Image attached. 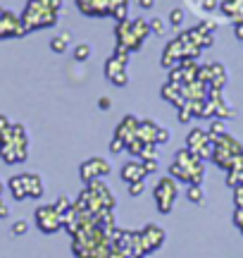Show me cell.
Listing matches in <instances>:
<instances>
[{"label": "cell", "mask_w": 243, "mask_h": 258, "mask_svg": "<svg viewBox=\"0 0 243 258\" xmlns=\"http://www.w3.org/2000/svg\"><path fill=\"white\" fill-rule=\"evenodd\" d=\"M169 177H174L179 182H186V184H203V177H205L203 158L191 153L188 148H181L172 167H169Z\"/></svg>", "instance_id": "cell-1"}, {"label": "cell", "mask_w": 243, "mask_h": 258, "mask_svg": "<svg viewBox=\"0 0 243 258\" xmlns=\"http://www.w3.org/2000/svg\"><path fill=\"white\" fill-rule=\"evenodd\" d=\"M179 196V184L174 177H160L158 186H155V203H158L160 213H172L174 201Z\"/></svg>", "instance_id": "cell-2"}, {"label": "cell", "mask_w": 243, "mask_h": 258, "mask_svg": "<svg viewBox=\"0 0 243 258\" xmlns=\"http://www.w3.org/2000/svg\"><path fill=\"white\" fill-rule=\"evenodd\" d=\"M139 239H141V249L143 253H153V251L162 249V244L167 239V232L162 230L160 225L155 222H148L146 227H141L139 230Z\"/></svg>", "instance_id": "cell-3"}, {"label": "cell", "mask_w": 243, "mask_h": 258, "mask_svg": "<svg viewBox=\"0 0 243 258\" xmlns=\"http://www.w3.org/2000/svg\"><path fill=\"white\" fill-rule=\"evenodd\" d=\"M36 225L41 232L53 234L62 227V213L57 211V206H41L36 208Z\"/></svg>", "instance_id": "cell-4"}, {"label": "cell", "mask_w": 243, "mask_h": 258, "mask_svg": "<svg viewBox=\"0 0 243 258\" xmlns=\"http://www.w3.org/2000/svg\"><path fill=\"white\" fill-rule=\"evenodd\" d=\"M81 179H84L86 184H91V182H98V179H103L112 172V167L110 163L105 160V158H91V160H86L84 165H81Z\"/></svg>", "instance_id": "cell-5"}, {"label": "cell", "mask_w": 243, "mask_h": 258, "mask_svg": "<svg viewBox=\"0 0 243 258\" xmlns=\"http://www.w3.org/2000/svg\"><path fill=\"white\" fill-rule=\"evenodd\" d=\"M122 179H124L127 184H134V182H143V179H146V170H143V163H141V160H129V163H124V167H122Z\"/></svg>", "instance_id": "cell-6"}, {"label": "cell", "mask_w": 243, "mask_h": 258, "mask_svg": "<svg viewBox=\"0 0 243 258\" xmlns=\"http://www.w3.org/2000/svg\"><path fill=\"white\" fill-rule=\"evenodd\" d=\"M158 124L150 120H141L139 122V132H136V137L141 141H146V144H155V139H158Z\"/></svg>", "instance_id": "cell-7"}, {"label": "cell", "mask_w": 243, "mask_h": 258, "mask_svg": "<svg viewBox=\"0 0 243 258\" xmlns=\"http://www.w3.org/2000/svg\"><path fill=\"white\" fill-rule=\"evenodd\" d=\"M24 184H27L29 199H41L43 196V179L38 175H24Z\"/></svg>", "instance_id": "cell-8"}, {"label": "cell", "mask_w": 243, "mask_h": 258, "mask_svg": "<svg viewBox=\"0 0 243 258\" xmlns=\"http://www.w3.org/2000/svg\"><path fill=\"white\" fill-rule=\"evenodd\" d=\"M10 191H12V196H15L17 201H24V199H29L27 184H24V175L12 177V179H10Z\"/></svg>", "instance_id": "cell-9"}, {"label": "cell", "mask_w": 243, "mask_h": 258, "mask_svg": "<svg viewBox=\"0 0 243 258\" xmlns=\"http://www.w3.org/2000/svg\"><path fill=\"white\" fill-rule=\"evenodd\" d=\"M186 196H188V201H191V203H203V201H205V191H203V186H200V184H191V186H188Z\"/></svg>", "instance_id": "cell-10"}, {"label": "cell", "mask_w": 243, "mask_h": 258, "mask_svg": "<svg viewBox=\"0 0 243 258\" xmlns=\"http://www.w3.org/2000/svg\"><path fill=\"white\" fill-rule=\"evenodd\" d=\"M88 57H91V46H88V43H79V46L74 48V60L84 62Z\"/></svg>", "instance_id": "cell-11"}, {"label": "cell", "mask_w": 243, "mask_h": 258, "mask_svg": "<svg viewBox=\"0 0 243 258\" xmlns=\"http://www.w3.org/2000/svg\"><path fill=\"white\" fill-rule=\"evenodd\" d=\"M224 134H226V124L219 120V117H217V120L212 122V127H210V137H212V139H219V137H224Z\"/></svg>", "instance_id": "cell-12"}, {"label": "cell", "mask_w": 243, "mask_h": 258, "mask_svg": "<svg viewBox=\"0 0 243 258\" xmlns=\"http://www.w3.org/2000/svg\"><path fill=\"white\" fill-rule=\"evenodd\" d=\"M67 41H69V36H55L53 41H50V48H53L55 53H65Z\"/></svg>", "instance_id": "cell-13"}, {"label": "cell", "mask_w": 243, "mask_h": 258, "mask_svg": "<svg viewBox=\"0 0 243 258\" xmlns=\"http://www.w3.org/2000/svg\"><path fill=\"white\" fill-rule=\"evenodd\" d=\"M143 170H146V175L155 172L158 170V158H143Z\"/></svg>", "instance_id": "cell-14"}, {"label": "cell", "mask_w": 243, "mask_h": 258, "mask_svg": "<svg viewBox=\"0 0 243 258\" xmlns=\"http://www.w3.org/2000/svg\"><path fill=\"white\" fill-rule=\"evenodd\" d=\"M169 22H172L174 27H181V22H184V10H172V15H169Z\"/></svg>", "instance_id": "cell-15"}, {"label": "cell", "mask_w": 243, "mask_h": 258, "mask_svg": "<svg viewBox=\"0 0 243 258\" xmlns=\"http://www.w3.org/2000/svg\"><path fill=\"white\" fill-rule=\"evenodd\" d=\"M143 191H146V184H143V182H134V184H129V194H131V196H141Z\"/></svg>", "instance_id": "cell-16"}, {"label": "cell", "mask_w": 243, "mask_h": 258, "mask_svg": "<svg viewBox=\"0 0 243 258\" xmlns=\"http://www.w3.org/2000/svg\"><path fill=\"white\" fill-rule=\"evenodd\" d=\"M234 225H236V230L243 234V208H236V213H234Z\"/></svg>", "instance_id": "cell-17"}, {"label": "cell", "mask_w": 243, "mask_h": 258, "mask_svg": "<svg viewBox=\"0 0 243 258\" xmlns=\"http://www.w3.org/2000/svg\"><path fill=\"white\" fill-rule=\"evenodd\" d=\"M124 148H127V144H124L122 139L114 137V139H112V144H110V151H112V153H122Z\"/></svg>", "instance_id": "cell-18"}, {"label": "cell", "mask_w": 243, "mask_h": 258, "mask_svg": "<svg viewBox=\"0 0 243 258\" xmlns=\"http://www.w3.org/2000/svg\"><path fill=\"white\" fill-rule=\"evenodd\" d=\"M55 206H57V211H60V213H67L69 208H72V203H69V199H65V196H62V199H60V201H57Z\"/></svg>", "instance_id": "cell-19"}, {"label": "cell", "mask_w": 243, "mask_h": 258, "mask_svg": "<svg viewBox=\"0 0 243 258\" xmlns=\"http://www.w3.org/2000/svg\"><path fill=\"white\" fill-rule=\"evenodd\" d=\"M234 203H236V208H243V186L234 189Z\"/></svg>", "instance_id": "cell-20"}, {"label": "cell", "mask_w": 243, "mask_h": 258, "mask_svg": "<svg viewBox=\"0 0 243 258\" xmlns=\"http://www.w3.org/2000/svg\"><path fill=\"white\" fill-rule=\"evenodd\" d=\"M148 27H150V31H153V34H162V29H165V24H162L160 19H153V22L148 24Z\"/></svg>", "instance_id": "cell-21"}, {"label": "cell", "mask_w": 243, "mask_h": 258, "mask_svg": "<svg viewBox=\"0 0 243 258\" xmlns=\"http://www.w3.org/2000/svg\"><path fill=\"white\" fill-rule=\"evenodd\" d=\"M165 141H169V132L167 129H158V139H155V144H165Z\"/></svg>", "instance_id": "cell-22"}, {"label": "cell", "mask_w": 243, "mask_h": 258, "mask_svg": "<svg viewBox=\"0 0 243 258\" xmlns=\"http://www.w3.org/2000/svg\"><path fill=\"white\" fill-rule=\"evenodd\" d=\"M27 222L24 220H19V222H15V227H12V232H15V234H24V232H27Z\"/></svg>", "instance_id": "cell-23"}, {"label": "cell", "mask_w": 243, "mask_h": 258, "mask_svg": "<svg viewBox=\"0 0 243 258\" xmlns=\"http://www.w3.org/2000/svg\"><path fill=\"white\" fill-rule=\"evenodd\" d=\"M191 115H193V112H188V108H181V112H179V120L188 122V120H191Z\"/></svg>", "instance_id": "cell-24"}, {"label": "cell", "mask_w": 243, "mask_h": 258, "mask_svg": "<svg viewBox=\"0 0 243 258\" xmlns=\"http://www.w3.org/2000/svg\"><path fill=\"white\" fill-rule=\"evenodd\" d=\"M107 258H131V256H129V253H124V251H117V249H112V251H110V256H107Z\"/></svg>", "instance_id": "cell-25"}, {"label": "cell", "mask_w": 243, "mask_h": 258, "mask_svg": "<svg viewBox=\"0 0 243 258\" xmlns=\"http://www.w3.org/2000/svg\"><path fill=\"white\" fill-rule=\"evenodd\" d=\"M98 105H100V110H107V108L112 105V101H110V98H100V101H98Z\"/></svg>", "instance_id": "cell-26"}, {"label": "cell", "mask_w": 243, "mask_h": 258, "mask_svg": "<svg viewBox=\"0 0 243 258\" xmlns=\"http://www.w3.org/2000/svg\"><path fill=\"white\" fill-rule=\"evenodd\" d=\"M139 5H141L143 10H150L153 5H155V0H139Z\"/></svg>", "instance_id": "cell-27"}, {"label": "cell", "mask_w": 243, "mask_h": 258, "mask_svg": "<svg viewBox=\"0 0 243 258\" xmlns=\"http://www.w3.org/2000/svg\"><path fill=\"white\" fill-rule=\"evenodd\" d=\"M131 258H148V253H143V256H131Z\"/></svg>", "instance_id": "cell-28"}]
</instances>
